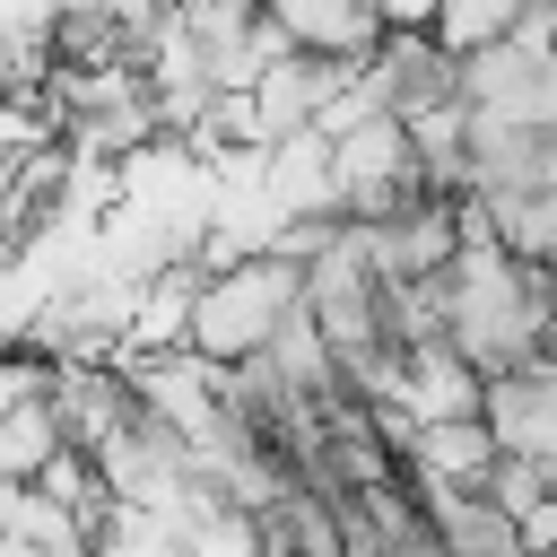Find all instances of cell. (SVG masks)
<instances>
[{
  "mask_svg": "<svg viewBox=\"0 0 557 557\" xmlns=\"http://www.w3.org/2000/svg\"><path fill=\"white\" fill-rule=\"evenodd\" d=\"M548 313H557V270H548Z\"/></svg>",
  "mask_w": 557,
  "mask_h": 557,
  "instance_id": "obj_13",
  "label": "cell"
},
{
  "mask_svg": "<svg viewBox=\"0 0 557 557\" xmlns=\"http://www.w3.org/2000/svg\"><path fill=\"white\" fill-rule=\"evenodd\" d=\"M513 531H522V557H557V487H548V496H540Z\"/></svg>",
  "mask_w": 557,
  "mask_h": 557,
  "instance_id": "obj_11",
  "label": "cell"
},
{
  "mask_svg": "<svg viewBox=\"0 0 557 557\" xmlns=\"http://www.w3.org/2000/svg\"><path fill=\"white\" fill-rule=\"evenodd\" d=\"M61 453L52 418V357L26 339H0V487H26Z\"/></svg>",
  "mask_w": 557,
  "mask_h": 557,
  "instance_id": "obj_4",
  "label": "cell"
},
{
  "mask_svg": "<svg viewBox=\"0 0 557 557\" xmlns=\"http://www.w3.org/2000/svg\"><path fill=\"white\" fill-rule=\"evenodd\" d=\"M479 496H487V505H505V513L522 522V513L548 496V470H540V461H513V453H496V461H487V479H479Z\"/></svg>",
  "mask_w": 557,
  "mask_h": 557,
  "instance_id": "obj_10",
  "label": "cell"
},
{
  "mask_svg": "<svg viewBox=\"0 0 557 557\" xmlns=\"http://www.w3.org/2000/svg\"><path fill=\"white\" fill-rule=\"evenodd\" d=\"M357 78H366L374 113H392V122H418V113L453 104V52L426 26H383V44L357 61Z\"/></svg>",
  "mask_w": 557,
  "mask_h": 557,
  "instance_id": "obj_5",
  "label": "cell"
},
{
  "mask_svg": "<svg viewBox=\"0 0 557 557\" xmlns=\"http://www.w3.org/2000/svg\"><path fill=\"white\" fill-rule=\"evenodd\" d=\"M487 461H496V444H487V426H479V418H435V426H418V435H409L400 479H409V487H479V479H487Z\"/></svg>",
  "mask_w": 557,
  "mask_h": 557,
  "instance_id": "obj_8",
  "label": "cell"
},
{
  "mask_svg": "<svg viewBox=\"0 0 557 557\" xmlns=\"http://www.w3.org/2000/svg\"><path fill=\"white\" fill-rule=\"evenodd\" d=\"M348 235H357V252H366V270H374L383 287L444 278V261L461 252V200L418 191V200H400L392 218H348Z\"/></svg>",
  "mask_w": 557,
  "mask_h": 557,
  "instance_id": "obj_3",
  "label": "cell"
},
{
  "mask_svg": "<svg viewBox=\"0 0 557 557\" xmlns=\"http://www.w3.org/2000/svg\"><path fill=\"white\" fill-rule=\"evenodd\" d=\"M261 17L305 61H366L383 44V0H261Z\"/></svg>",
  "mask_w": 557,
  "mask_h": 557,
  "instance_id": "obj_7",
  "label": "cell"
},
{
  "mask_svg": "<svg viewBox=\"0 0 557 557\" xmlns=\"http://www.w3.org/2000/svg\"><path fill=\"white\" fill-rule=\"evenodd\" d=\"M540 322H548V270L513 261L487 235H461L444 261V348H461L479 374L540 366Z\"/></svg>",
  "mask_w": 557,
  "mask_h": 557,
  "instance_id": "obj_1",
  "label": "cell"
},
{
  "mask_svg": "<svg viewBox=\"0 0 557 557\" xmlns=\"http://www.w3.org/2000/svg\"><path fill=\"white\" fill-rule=\"evenodd\" d=\"M513 17H522V0H435L426 35H435L453 61H470V52L505 44V35H513Z\"/></svg>",
  "mask_w": 557,
  "mask_h": 557,
  "instance_id": "obj_9",
  "label": "cell"
},
{
  "mask_svg": "<svg viewBox=\"0 0 557 557\" xmlns=\"http://www.w3.org/2000/svg\"><path fill=\"white\" fill-rule=\"evenodd\" d=\"M296 313H305V278H296V261H278V252H244V261L200 270L183 348L209 357V366H235V357L270 348Z\"/></svg>",
  "mask_w": 557,
  "mask_h": 557,
  "instance_id": "obj_2",
  "label": "cell"
},
{
  "mask_svg": "<svg viewBox=\"0 0 557 557\" xmlns=\"http://www.w3.org/2000/svg\"><path fill=\"white\" fill-rule=\"evenodd\" d=\"M479 426L496 453L513 461H557V366H513V374H487L479 392Z\"/></svg>",
  "mask_w": 557,
  "mask_h": 557,
  "instance_id": "obj_6",
  "label": "cell"
},
{
  "mask_svg": "<svg viewBox=\"0 0 557 557\" xmlns=\"http://www.w3.org/2000/svg\"><path fill=\"white\" fill-rule=\"evenodd\" d=\"M435 0H383V26H426Z\"/></svg>",
  "mask_w": 557,
  "mask_h": 557,
  "instance_id": "obj_12",
  "label": "cell"
}]
</instances>
